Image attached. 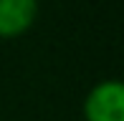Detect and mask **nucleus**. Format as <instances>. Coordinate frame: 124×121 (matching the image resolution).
Returning <instances> with one entry per match:
<instances>
[{
    "mask_svg": "<svg viewBox=\"0 0 124 121\" xmlns=\"http://www.w3.org/2000/svg\"><path fill=\"white\" fill-rule=\"evenodd\" d=\"M84 121H124V86L116 78L99 81L84 96Z\"/></svg>",
    "mask_w": 124,
    "mask_h": 121,
    "instance_id": "nucleus-1",
    "label": "nucleus"
},
{
    "mask_svg": "<svg viewBox=\"0 0 124 121\" xmlns=\"http://www.w3.org/2000/svg\"><path fill=\"white\" fill-rule=\"evenodd\" d=\"M41 0H0V40H15L36 25Z\"/></svg>",
    "mask_w": 124,
    "mask_h": 121,
    "instance_id": "nucleus-2",
    "label": "nucleus"
}]
</instances>
